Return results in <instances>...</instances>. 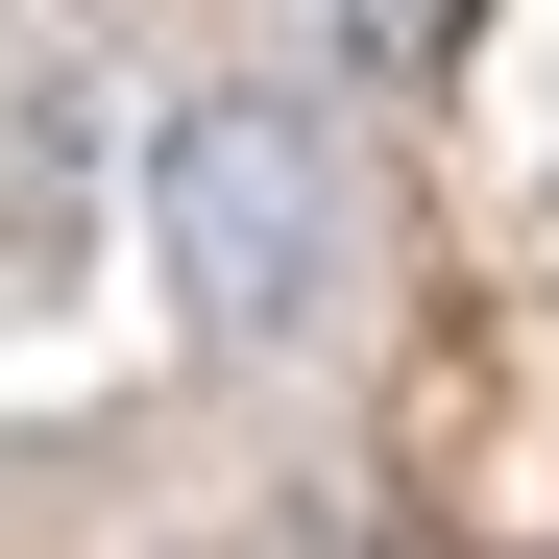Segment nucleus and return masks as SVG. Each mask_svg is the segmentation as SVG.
<instances>
[{
    "label": "nucleus",
    "instance_id": "1",
    "mask_svg": "<svg viewBox=\"0 0 559 559\" xmlns=\"http://www.w3.org/2000/svg\"><path fill=\"white\" fill-rule=\"evenodd\" d=\"M146 243H170V293H195V341H293L317 317V267H341V170L293 98H170L146 146Z\"/></svg>",
    "mask_w": 559,
    "mask_h": 559
}]
</instances>
